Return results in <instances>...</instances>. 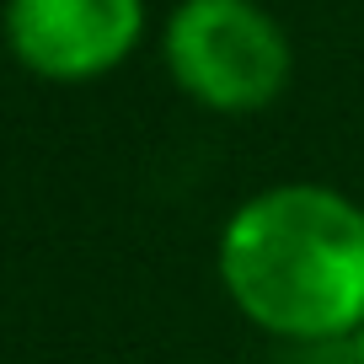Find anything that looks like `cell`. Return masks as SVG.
<instances>
[{"label":"cell","mask_w":364,"mask_h":364,"mask_svg":"<svg viewBox=\"0 0 364 364\" xmlns=\"http://www.w3.org/2000/svg\"><path fill=\"white\" fill-rule=\"evenodd\" d=\"M230 306L295 348L353 343L364 327V209L321 182L262 188L220 230Z\"/></svg>","instance_id":"cell-1"},{"label":"cell","mask_w":364,"mask_h":364,"mask_svg":"<svg viewBox=\"0 0 364 364\" xmlns=\"http://www.w3.org/2000/svg\"><path fill=\"white\" fill-rule=\"evenodd\" d=\"M171 80L209 113H257L295 75L289 33L257 0H177L161 38Z\"/></svg>","instance_id":"cell-2"},{"label":"cell","mask_w":364,"mask_h":364,"mask_svg":"<svg viewBox=\"0 0 364 364\" xmlns=\"http://www.w3.org/2000/svg\"><path fill=\"white\" fill-rule=\"evenodd\" d=\"M6 48L38 80L80 86L118 70L145 38V0H6Z\"/></svg>","instance_id":"cell-3"},{"label":"cell","mask_w":364,"mask_h":364,"mask_svg":"<svg viewBox=\"0 0 364 364\" xmlns=\"http://www.w3.org/2000/svg\"><path fill=\"white\" fill-rule=\"evenodd\" d=\"M353 364H364V327H359V338H353Z\"/></svg>","instance_id":"cell-4"}]
</instances>
